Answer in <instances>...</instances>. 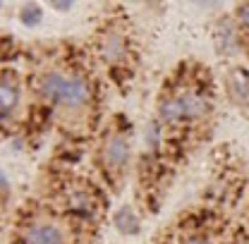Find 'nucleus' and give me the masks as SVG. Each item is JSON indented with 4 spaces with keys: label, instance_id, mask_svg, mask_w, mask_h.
Listing matches in <instances>:
<instances>
[{
    "label": "nucleus",
    "instance_id": "0eeeda50",
    "mask_svg": "<svg viewBox=\"0 0 249 244\" xmlns=\"http://www.w3.org/2000/svg\"><path fill=\"white\" fill-rule=\"evenodd\" d=\"M230 223V218L216 206H194L180 218H175L168 227L175 244H220V232Z\"/></svg>",
    "mask_w": 249,
    "mask_h": 244
},
{
    "label": "nucleus",
    "instance_id": "f257e3e1",
    "mask_svg": "<svg viewBox=\"0 0 249 244\" xmlns=\"http://www.w3.org/2000/svg\"><path fill=\"white\" fill-rule=\"evenodd\" d=\"M27 118L22 141L38 146L46 132H55L65 149H89L108 113V82L93 65L84 43L46 41L24 51Z\"/></svg>",
    "mask_w": 249,
    "mask_h": 244
},
{
    "label": "nucleus",
    "instance_id": "f8f14e48",
    "mask_svg": "<svg viewBox=\"0 0 249 244\" xmlns=\"http://www.w3.org/2000/svg\"><path fill=\"white\" fill-rule=\"evenodd\" d=\"M22 15H29V17H27V19H22V22H24V24H31V27H34V24H38L41 10H38L36 5H27V7L22 10Z\"/></svg>",
    "mask_w": 249,
    "mask_h": 244
},
{
    "label": "nucleus",
    "instance_id": "9d476101",
    "mask_svg": "<svg viewBox=\"0 0 249 244\" xmlns=\"http://www.w3.org/2000/svg\"><path fill=\"white\" fill-rule=\"evenodd\" d=\"M232 36H235V46L247 53L249 58V2H240L232 10Z\"/></svg>",
    "mask_w": 249,
    "mask_h": 244
},
{
    "label": "nucleus",
    "instance_id": "ddd939ff",
    "mask_svg": "<svg viewBox=\"0 0 249 244\" xmlns=\"http://www.w3.org/2000/svg\"><path fill=\"white\" fill-rule=\"evenodd\" d=\"M154 244H175V240H173V232H170V227H165L158 237L154 240Z\"/></svg>",
    "mask_w": 249,
    "mask_h": 244
},
{
    "label": "nucleus",
    "instance_id": "f03ea898",
    "mask_svg": "<svg viewBox=\"0 0 249 244\" xmlns=\"http://www.w3.org/2000/svg\"><path fill=\"white\" fill-rule=\"evenodd\" d=\"M154 122L180 163L204 146L218 124V82L211 67L194 58L178 62L156 93Z\"/></svg>",
    "mask_w": 249,
    "mask_h": 244
},
{
    "label": "nucleus",
    "instance_id": "20e7f679",
    "mask_svg": "<svg viewBox=\"0 0 249 244\" xmlns=\"http://www.w3.org/2000/svg\"><path fill=\"white\" fill-rule=\"evenodd\" d=\"M93 65L120 93H129L142 67V48L132 17L123 5H108L84 41Z\"/></svg>",
    "mask_w": 249,
    "mask_h": 244
},
{
    "label": "nucleus",
    "instance_id": "6e6552de",
    "mask_svg": "<svg viewBox=\"0 0 249 244\" xmlns=\"http://www.w3.org/2000/svg\"><path fill=\"white\" fill-rule=\"evenodd\" d=\"M27 118V82L24 72L10 62H2L0 77V129L5 139L22 137Z\"/></svg>",
    "mask_w": 249,
    "mask_h": 244
},
{
    "label": "nucleus",
    "instance_id": "7ed1b4c3",
    "mask_svg": "<svg viewBox=\"0 0 249 244\" xmlns=\"http://www.w3.org/2000/svg\"><path fill=\"white\" fill-rule=\"evenodd\" d=\"M34 194L70 218L89 240L98 244L101 230L110 218V192L93 177L82 173L65 158L53 156L38 173Z\"/></svg>",
    "mask_w": 249,
    "mask_h": 244
},
{
    "label": "nucleus",
    "instance_id": "4468645a",
    "mask_svg": "<svg viewBox=\"0 0 249 244\" xmlns=\"http://www.w3.org/2000/svg\"><path fill=\"white\" fill-rule=\"evenodd\" d=\"M242 220H245V223L249 225V204H247V211H245V215H242Z\"/></svg>",
    "mask_w": 249,
    "mask_h": 244
},
{
    "label": "nucleus",
    "instance_id": "39448f33",
    "mask_svg": "<svg viewBox=\"0 0 249 244\" xmlns=\"http://www.w3.org/2000/svg\"><path fill=\"white\" fill-rule=\"evenodd\" d=\"M134 124L124 113H108L96 139L89 146V165L93 177L103 184L110 196H120L137 173Z\"/></svg>",
    "mask_w": 249,
    "mask_h": 244
},
{
    "label": "nucleus",
    "instance_id": "9b49d317",
    "mask_svg": "<svg viewBox=\"0 0 249 244\" xmlns=\"http://www.w3.org/2000/svg\"><path fill=\"white\" fill-rule=\"evenodd\" d=\"M220 244H249V225L242 218H230V223L220 232Z\"/></svg>",
    "mask_w": 249,
    "mask_h": 244
},
{
    "label": "nucleus",
    "instance_id": "423d86ee",
    "mask_svg": "<svg viewBox=\"0 0 249 244\" xmlns=\"http://www.w3.org/2000/svg\"><path fill=\"white\" fill-rule=\"evenodd\" d=\"M7 244H91L65 215L31 194L7 218Z\"/></svg>",
    "mask_w": 249,
    "mask_h": 244
},
{
    "label": "nucleus",
    "instance_id": "1a4fd4ad",
    "mask_svg": "<svg viewBox=\"0 0 249 244\" xmlns=\"http://www.w3.org/2000/svg\"><path fill=\"white\" fill-rule=\"evenodd\" d=\"M223 91L228 96V101H230L245 118H249V70L240 67V65L225 67Z\"/></svg>",
    "mask_w": 249,
    "mask_h": 244
}]
</instances>
